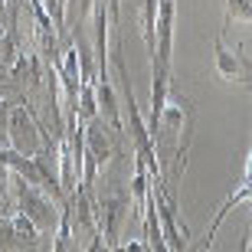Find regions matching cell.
Here are the masks:
<instances>
[{
	"label": "cell",
	"instance_id": "6da1fadb",
	"mask_svg": "<svg viewBox=\"0 0 252 252\" xmlns=\"http://www.w3.org/2000/svg\"><path fill=\"white\" fill-rule=\"evenodd\" d=\"M10 200H13V210H20L23 216H30L36 223L39 233H53L59 223V203L39 184H30L27 177H17L10 174Z\"/></svg>",
	"mask_w": 252,
	"mask_h": 252
},
{
	"label": "cell",
	"instance_id": "7a4b0ae2",
	"mask_svg": "<svg viewBox=\"0 0 252 252\" xmlns=\"http://www.w3.org/2000/svg\"><path fill=\"white\" fill-rule=\"evenodd\" d=\"M10 148L20 151V154H30V158H36V154H43L46 148H53V141L46 138V131H39V125L33 122V115L27 112V108H20V105H13V112H10Z\"/></svg>",
	"mask_w": 252,
	"mask_h": 252
},
{
	"label": "cell",
	"instance_id": "3957f363",
	"mask_svg": "<svg viewBox=\"0 0 252 252\" xmlns=\"http://www.w3.org/2000/svg\"><path fill=\"white\" fill-rule=\"evenodd\" d=\"M213 63H216V75L223 82H249L252 79V59L246 56V46L229 49L223 33H216L213 39Z\"/></svg>",
	"mask_w": 252,
	"mask_h": 252
},
{
	"label": "cell",
	"instance_id": "277c9868",
	"mask_svg": "<svg viewBox=\"0 0 252 252\" xmlns=\"http://www.w3.org/2000/svg\"><path fill=\"white\" fill-rule=\"evenodd\" d=\"M85 158H92L98 164V170L112 160V131L98 115L92 122H85Z\"/></svg>",
	"mask_w": 252,
	"mask_h": 252
},
{
	"label": "cell",
	"instance_id": "5b68a950",
	"mask_svg": "<svg viewBox=\"0 0 252 252\" xmlns=\"http://www.w3.org/2000/svg\"><path fill=\"white\" fill-rule=\"evenodd\" d=\"M53 252H75V236H72V206L69 200L59 203V223L53 229Z\"/></svg>",
	"mask_w": 252,
	"mask_h": 252
},
{
	"label": "cell",
	"instance_id": "8992f818",
	"mask_svg": "<svg viewBox=\"0 0 252 252\" xmlns=\"http://www.w3.org/2000/svg\"><path fill=\"white\" fill-rule=\"evenodd\" d=\"M7 220H10V229H13V236H17V243H20V246L33 249V246L39 243V229H36V223H33L30 216H23L20 210H10Z\"/></svg>",
	"mask_w": 252,
	"mask_h": 252
},
{
	"label": "cell",
	"instance_id": "52a82bcc",
	"mask_svg": "<svg viewBox=\"0 0 252 252\" xmlns=\"http://www.w3.org/2000/svg\"><path fill=\"white\" fill-rule=\"evenodd\" d=\"M252 23V0H226V23Z\"/></svg>",
	"mask_w": 252,
	"mask_h": 252
},
{
	"label": "cell",
	"instance_id": "ba28073f",
	"mask_svg": "<svg viewBox=\"0 0 252 252\" xmlns=\"http://www.w3.org/2000/svg\"><path fill=\"white\" fill-rule=\"evenodd\" d=\"M10 112H13L10 98L0 95V138H7V131H10Z\"/></svg>",
	"mask_w": 252,
	"mask_h": 252
},
{
	"label": "cell",
	"instance_id": "9c48e42d",
	"mask_svg": "<svg viewBox=\"0 0 252 252\" xmlns=\"http://www.w3.org/2000/svg\"><path fill=\"white\" fill-rule=\"evenodd\" d=\"M85 252H112L108 243H105L102 229H92V236H89V249H85Z\"/></svg>",
	"mask_w": 252,
	"mask_h": 252
},
{
	"label": "cell",
	"instance_id": "30bf717a",
	"mask_svg": "<svg viewBox=\"0 0 252 252\" xmlns=\"http://www.w3.org/2000/svg\"><path fill=\"white\" fill-rule=\"evenodd\" d=\"M243 252H252V229H249V236H246V249Z\"/></svg>",
	"mask_w": 252,
	"mask_h": 252
}]
</instances>
